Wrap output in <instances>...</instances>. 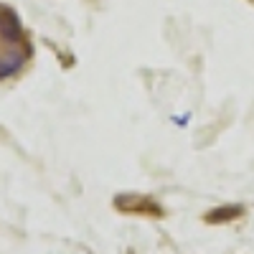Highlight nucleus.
I'll list each match as a JSON object with an SVG mask.
<instances>
[{"label": "nucleus", "mask_w": 254, "mask_h": 254, "mask_svg": "<svg viewBox=\"0 0 254 254\" xmlns=\"http://www.w3.org/2000/svg\"><path fill=\"white\" fill-rule=\"evenodd\" d=\"M0 33H3V41H8V44H18L20 41V23H18V18L13 13H3V18H0Z\"/></svg>", "instance_id": "obj_1"}, {"label": "nucleus", "mask_w": 254, "mask_h": 254, "mask_svg": "<svg viewBox=\"0 0 254 254\" xmlns=\"http://www.w3.org/2000/svg\"><path fill=\"white\" fill-rule=\"evenodd\" d=\"M239 214H242V208H239V206H231V208H216V211H211V214H206V221H211V224L231 221V219H237Z\"/></svg>", "instance_id": "obj_2"}, {"label": "nucleus", "mask_w": 254, "mask_h": 254, "mask_svg": "<svg viewBox=\"0 0 254 254\" xmlns=\"http://www.w3.org/2000/svg\"><path fill=\"white\" fill-rule=\"evenodd\" d=\"M0 61H3V66H5L8 74H15L20 66H23V54H20V51H8Z\"/></svg>", "instance_id": "obj_3"}]
</instances>
